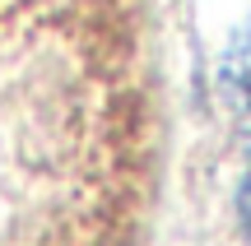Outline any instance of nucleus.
Returning a JSON list of instances; mask_svg holds the SVG:
<instances>
[{
  "instance_id": "nucleus-2",
  "label": "nucleus",
  "mask_w": 251,
  "mask_h": 246,
  "mask_svg": "<svg viewBox=\"0 0 251 246\" xmlns=\"http://www.w3.org/2000/svg\"><path fill=\"white\" fill-rule=\"evenodd\" d=\"M237 214H242V228L251 232V172H247V181H242V195H237Z\"/></svg>"
},
{
  "instance_id": "nucleus-1",
  "label": "nucleus",
  "mask_w": 251,
  "mask_h": 246,
  "mask_svg": "<svg viewBox=\"0 0 251 246\" xmlns=\"http://www.w3.org/2000/svg\"><path fill=\"white\" fill-rule=\"evenodd\" d=\"M224 89L237 107L251 112V23L233 37V46L224 56Z\"/></svg>"
}]
</instances>
